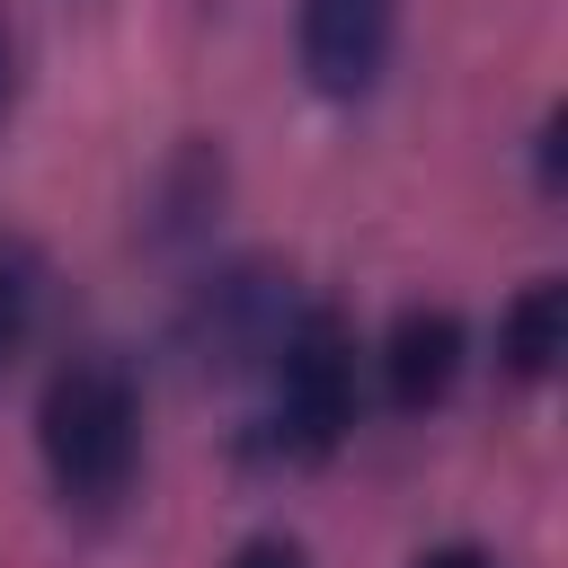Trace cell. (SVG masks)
Returning <instances> with one entry per match:
<instances>
[{
  "label": "cell",
  "mask_w": 568,
  "mask_h": 568,
  "mask_svg": "<svg viewBox=\"0 0 568 568\" xmlns=\"http://www.w3.org/2000/svg\"><path fill=\"white\" fill-rule=\"evenodd\" d=\"M36 453L53 470V488L71 506H115L133 462H142V399H133V373L106 364V355H80L44 382V408H36Z\"/></svg>",
  "instance_id": "1"
},
{
  "label": "cell",
  "mask_w": 568,
  "mask_h": 568,
  "mask_svg": "<svg viewBox=\"0 0 568 568\" xmlns=\"http://www.w3.org/2000/svg\"><path fill=\"white\" fill-rule=\"evenodd\" d=\"M355 426V337L337 311H302L275 346V444L320 462Z\"/></svg>",
  "instance_id": "2"
},
{
  "label": "cell",
  "mask_w": 568,
  "mask_h": 568,
  "mask_svg": "<svg viewBox=\"0 0 568 568\" xmlns=\"http://www.w3.org/2000/svg\"><path fill=\"white\" fill-rule=\"evenodd\" d=\"M399 0H302V71L320 98H364L390 62Z\"/></svg>",
  "instance_id": "3"
},
{
  "label": "cell",
  "mask_w": 568,
  "mask_h": 568,
  "mask_svg": "<svg viewBox=\"0 0 568 568\" xmlns=\"http://www.w3.org/2000/svg\"><path fill=\"white\" fill-rule=\"evenodd\" d=\"M453 382H462V320L453 311H399L390 337H382V390H390V408L417 417Z\"/></svg>",
  "instance_id": "4"
},
{
  "label": "cell",
  "mask_w": 568,
  "mask_h": 568,
  "mask_svg": "<svg viewBox=\"0 0 568 568\" xmlns=\"http://www.w3.org/2000/svg\"><path fill=\"white\" fill-rule=\"evenodd\" d=\"M559 346H568V293H559V275H532V284L497 311V364H506L515 382H541V373L559 364Z\"/></svg>",
  "instance_id": "5"
},
{
  "label": "cell",
  "mask_w": 568,
  "mask_h": 568,
  "mask_svg": "<svg viewBox=\"0 0 568 568\" xmlns=\"http://www.w3.org/2000/svg\"><path fill=\"white\" fill-rule=\"evenodd\" d=\"M18 346H27V266L0 248V373L18 364Z\"/></svg>",
  "instance_id": "6"
},
{
  "label": "cell",
  "mask_w": 568,
  "mask_h": 568,
  "mask_svg": "<svg viewBox=\"0 0 568 568\" xmlns=\"http://www.w3.org/2000/svg\"><path fill=\"white\" fill-rule=\"evenodd\" d=\"M417 568H497L479 541H444V550H417Z\"/></svg>",
  "instance_id": "7"
},
{
  "label": "cell",
  "mask_w": 568,
  "mask_h": 568,
  "mask_svg": "<svg viewBox=\"0 0 568 568\" xmlns=\"http://www.w3.org/2000/svg\"><path fill=\"white\" fill-rule=\"evenodd\" d=\"M231 568H302V550H293V541H248Z\"/></svg>",
  "instance_id": "8"
},
{
  "label": "cell",
  "mask_w": 568,
  "mask_h": 568,
  "mask_svg": "<svg viewBox=\"0 0 568 568\" xmlns=\"http://www.w3.org/2000/svg\"><path fill=\"white\" fill-rule=\"evenodd\" d=\"M9 98H18V36L0 27V115H9Z\"/></svg>",
  "instance_id": "9"
}]
</instances>
